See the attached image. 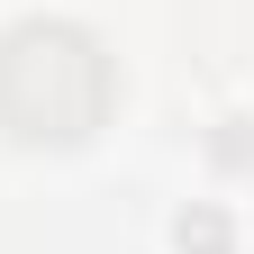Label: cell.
Instances as JSON below:
<instances>
[{
    "label": "cell",
    "mask_w": 254,
    "mask_h": 254,
    "mask_svg": "<svg viewBox=\"0 0 254 254\" xmlns=\"http://www.w3.org/2000/svg\"><path fill=\"white\" fill-rule=\"evenodd\" d=\"M182 245H190V254H218V245H227V218H209V209L182 218Z\"/></svg>",
    "instance_id": "7a4b0ae2"
},
{
    "label": "cell",
    "mask_w": 254,
    "mask_h": 254,
    "mask_svg": "<svg viewBox=\"0 0 254 254\" xmlns=\"http://www.w3.org/2000/svg\"><path fill=\"white\" fill-rule=\"evenodd\" d=\"M118 73L91 27L73 18H27L0 37V127L18 145H82L109 118Z\"/></svg>",
    "instance_id": "6da1fadb"
}]
</instances>
